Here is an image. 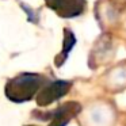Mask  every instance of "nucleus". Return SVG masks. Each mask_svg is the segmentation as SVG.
Returning <instances> with one entry per match:
<instances>
[{"mask_svg":"<svg viewBox=\"0 0 126 126\" xmlns=\"http://www.w3.org/2000/svg\"><path fill=\"white\" fill-rule=\"evenodd\" d=\"M44 84L45 80L39 75L22 73L7 83L6 95L12 102L22 103V102L30 100L35 94H38Z\"/></svg>","mask_w":126,"mask_h":126,"instance_id":"f257e3e1","label":"nucleus"},{"mask_svg":"<svg viewBox=\"0 0 126 126\" xmlns=\"http://www.w3.org/2000/svg\"><path fill=\"white\" fill-rule=\"evenodd\" d=\"M71 83L64 81V80H57V81H50L45 83L44 88H41L37 96V102L39 106H47L52 102H54L56 99L61 98L63 95H65L68 92Z\"/></svg>","mask_w":126,"mask_h":126,"instance_id":"f03ea898","label":"nucleus"},{"mask_svg":"<svg viewBox=\"0 0 126 126\" xmlns=\"http://www.w3.org/2000/svg\"><path fill=\"white\" fill-rule=\"evenodd\" d=\"M52 10H54L60 16L72 18L81 14L84 10V0H45Z\"/></svg>","mask_w":126,"mask_h":126,"instance_id":"7ed1b4c3","label":"nucleus"},{"mask_svg":"<svg viewBox=\"0 0 126 126\" xmlns=\"http://www.w3.org/2000/svg\"><path fill=\"white\" fill-rule=\"evenodd\" d=\"M80 106L77 103H66L64 106H60L58 109H56L54 111H52L50 114L42 115L41 118L44 119H50L49 126H66V123L69 122L71 118H73L75 115L79 112Z\"/></svg>","mask_w":126,"mask_h":126,"instance_id":"20e7f679","label":"nucleus"},{"mask_svg":"<svg viewBox=\"0 0 126 126\" xmlns=\"http://www.w3.org/2000/svg\"><path fill=\"white\" fill-rule=\"evenodd\" d=\"M75 42H76V39H75V35L71 33L69 30H65V39H64V49L63 52H61V54L58 56V58L60 60L57 61V65H61L63 64V61L65 60V57L68 56L69 50L72 49V46L75 45Z\"/></svg>","mask_w":126,"mask_h":126,"instance_id":"39448f33","label":"nucleus"}]
</instances>
